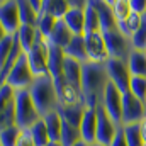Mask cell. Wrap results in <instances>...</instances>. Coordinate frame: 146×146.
Returning a JSON list of instances; mask_svg holds the SVG:
<instances>
[{
	"label": "cell",
	"instance_id": "obj_30",
	"mask_svg": "<svg viewBox=\"0 0 146 146\" xmlns=\"http://www.w3.org/2000/svg\"><path fill=\"white\" fill-rule=\"evenodd\" d=\"M90 33H102V29H100V19H99L97 10L90 3H87V9H85V34H90Z\"/></svg>",
	"mask_w": 146,
	"mask_h": 146
},
{
	"label": "cell",
	"instance_id": "obj_33",
	"mask_svg": "<svg viewBox=\"0 0 146 146\" xmlns=\"http://www.w3.org/2000/svg\"><path fill=\"white\" fill-rule=\"evenodd\" d=\"M22 129L19 126H10L0 129V146H15L21 138Z\"/></svg>",
	"mask_w": 146,
	"mask_h": 146
},
{
	"label": "cell",
	"instance_id": "obj_14",
	"mask_svg": "<svg viewBox=\"0 0 146 146\" xmlns=\"http://www.w3.org/2000/svg\"><path fill=\"white\" fill-rule=\"evenodd\" d=\"M82 139L88 145H94L97 141V110L87 109L83 114L82 124H80Z\"/></svg>",
	"mask_w": 146,
	"mask_h": 146
},
{
	"label": "cell",
	"instance_id": "obj_11",
	"mask_svg": "<svg viewBox=\"0 0 146 146\" xmlns=\"http://www.w3.org/2000/svg\"><path fill=\"white\" fill-rule=\"evenodd\" d=\"M85 46H87V54L90 63H106L110 58L102 33L85 34Z\"/></svg>",
	"mask_w": 146,
	"mask_h": 146
},
{
	"label": "cell",
	"instance_id": "obj_18",
	"mask_svg": "<svg viewBox=\"0 0 146 146\" xmlns=\"http://www.w3.org/2000/svg\"><path fill=\"white\" fill-rule=\"evenodd\" d=\"M72 39H73V33L70 31V27L66 26V22L63 19H60L56 22L54 29H53V34L49 36V42L58 46V48H61V49H65L70 44Z\"/></svg>",
	"mask_w": 146,
	"mask_h": 146
},
{
	"label": "cell",
	"instance_id": "obj_29",
	"mask_svg": "<svg viewBox=\"0 0 146 146\" xmlns=\"http://www.w3.org/2000/svg\"><path fill=\"white\" fill-rule=\"evenodd\" d=\"M29 133H31V136H33V139H34L36 146H48L49 145V141H51L49 133H48V127H46V124H44L42 119L37 121L36 124L29 129Z\"/></svg>",
	"mask_w": 146,
	"mask_h": 146
},
{
	"label": "cell",
	"instance_id": "obj_31",
	"mask_svg": "<svg viewBox=\"0 0 146 146\" xmlns=\"http://www.w3.org/2000/svg\"><path fill=\"white\" fill-rule=\"evenodd\" d=\"M78 141H82V133L78 127L63 121V131H61V145L63 146H75Z\"/></svg>",
	"mask_w": 146,
	"mask_h": 146
},
{
	"label": "cell",
	"instance_id": "obj_34",
	"mask_svg": "<svg viewBox=\"0 0 146 146\" xmlns=\"http://www.w3.org/2000/svg\"><path fill=\"white\" fill-rule=\"evenodd\" d=\"M122 127H124V134H126L127 145L129 146H145L139 124H127V126H122Z\"/></svg>",
	"mask_w": 146,
	"mask_h": 146
},
{
	"label": "cell",
	"instance_id": "obj_42",
	"mask_svg": "<svg viewBox=\"0 0 146 146\" xmlns=\"http://www.w3.org/2000/svg\"><path fill=\"white\" fill-rule=\"evenodd\" d=\"M48 146H63V145H61V141H49Z\"/></svg>",
	"mask_w": 146,
	"mask_h": 146
},
{
	"label": "cell",
	"instance_id": "obj_44",
	"mask_svg": "<svg viewBox=\"0 0 146 146\" xmlns=\"http://www.w3.org/2000/svg\"><path fill=\"white\" fill-rule=\"evenodd\" d=\"M90 146H102V145H99V143H94V145H90Z\"/></svg>",
	"mask_w": 146,
	"mask_h": 146
},
{
	"label": "cell",
	"instance_id": "obj_22",
	"mask_svg": "<svg viewBox=\"0 0 146 146\" xmlns=\"http://www.w3.org/2000/svg\"><path fill=\"white\" fill-rule=\"evenodd\" d=\"M127 66L133 76H141L146 78V53L134 49L127 60Z\"/></svg>",
	"mask_w": 146,
	"mask_h": 146
},
{
	"label": "cell",
	"instance_id": "obj_35",
	"mask_svg": "<svg viewBox=\"0 0 146 146\" xmlns=\"http://www.w3.org/2000/svg\"><path fill=\"white\" fill-rule=\"evenodd\" d=\"M129 92L136 99H139L141 102H146V78L133 76L131 78V85H129Z\"/></svg>",
	"mask_w": 146,
	"mask_h": 146
},
{
	"label": "cell",
	"instance_id": "obj_28",
	"mask_svg": "<svg viewBox=\"0 0 146 146\" xmlns=\"http://www.w3.org/2000/svg\"><path fill=\"white\" fill-rule=\"evenodd\" d=\"M109 3L112 7V12H114V17L117 21V24L127 21V17L133 14L129 0H109Z\"/></svg>",
	"mask_w": 146,
	"mask_h": 146
},
{
	"label": "cell",
	"instance_id": "obj_25",
	"mask_svg": "<svg viewBox=\"0 0 146 146\" xmlns=\"http://www.w3.org/2000/svg\"><path fill=\"white\" fill-rule=\"evenodd\" d=\"M19 3V14H21V22L22 26H37V15L36 10L31 5V0H17Z\"/></svg>",
	"mask_w": 146,
	"mask_h": 146
},
{
	"label": "cell",
	"instance_id": "obj_8",
	"mask_svg": "<svg viewBox=\"0 0 146 146\" xmlns=\"http://www.w3.org/2000/svg\"><path fill=\"white\" fill-rule=\"evenodd\" d=\"M0 26H2V34L15 36L19 33L22 22L17 0H7L0 3Z\"/></svg>",
	"mask_w": 146,
	"mask_h": 146
},
{
	"label": "cell",
	"instance_id": "obj_23",
	"mask_svg": "<svg viewBox=\"0 0 146 146\" xmlns=\"http://www.w3.org/2000/svg\"><path fill=\"white\" fill-rule=\"evenodd\" d=\"M70 10V2L68 0H44L42 3V12H48L54 19H65V15Z\"/></svg>",
	"mask_w": 146,
	"mask_h": 146
},
{
	"label": "cell",
	"instance_id": "obj_21",
	"mask_svg": "<svg viewBox=\"0 0 146 146\" xmlns=\"http://www.w3.org/2000/svg\"><path fill=\"white\" fill-rule=\"evenodd\" d=\"M46 127H48V133H49V138L51 141H61V131H63V119L60 115L58 110L54 112H49L42 117Z\"/></svg>",
	"mask_w": 146,
	"mask_h": 146
},
{
	"label": "cell",
	"instance_id": "obj_38",
	"mask_svg": "<svg viewBox=\"0 0 146 146\" xmlns=\"http://www.w3.org/2000/svg\"><path fill=\"white\" fill-rule=\"evenodd\" d=\"M110 146H129L127 145V139H126V134H124V127H122V126L117 127V133H115V136H114Z\"/></svg>",
	"mask_w": 146,
	"mask_h": 146
},
{
	"label": "cell",
	"instance_id": "obj_3",
	"mask_svg": "<svg viewBox=\"0 0 146 146\" xmlns=\"http://www.w3.org/2000/svg\"><path fill=\"white\" fill-rule=\"evenodd\" d=\"M39 119L42 117L37 112L29 90H15V124L22 131H27Z\"/></svg>",
	"mask_w": 146,
	"mask_h": 146
},
{
	"label": "cell",
	"instance_id": "obj_20",
	"mask_svg": "<svg viewBox=\"0 0 146 146\" xmlns=\"http://www.w3.org/2000/svg\"><path fill=\"white\" fill-rule=\"evenodd\" d=\"M82 73H83V65L75 61L72 58H66L65 60V80L68 83H72L73 87H76L78 90H82Z\"/></svg>",
	"mask_w": 146,
	"mask_h": 146
},
{
	"label": "cell",
	"instance_id": "obj_37",
	"mask_svg": "<svg viewBox=\"0 0 146 146\" xmlns=\"http://www.w3.org/2000/svg\"><path fill=\"white\" fill-rule=\"evenodd\" d=\"M131 42H133V48L138 49V51H145L146 49V14L143 15V24L141 27L138 29V33L131 37Z\"/></svg>",
	"mask_w": 146,
	"mask_h": 146
},
{
	"label": "cell",
	"instance_id": "obj_10",
	"mask_svg": "<svg viewBox=\"0 0 146 146\" xmlns=\"http://www.w3.org/2000/svg\"><path fill=\"white\" fill-rule=\"evenodd\" d=\"M122 92L114 85V83H107V88H106V94H104V99H102V106L106 112L110 115V119L117 124V126H122Z\"/></svg>",
	"mask_w": 146,
	"mask_h": 146
},
{
	"label": "cell",
	"instance_id": "obj_19",
	"mask_svg": "<svg viewBox=\"0 0 146 146\" xmlns=\"http://www.w3.org/2000/svg\"><path fill=\"white\" fill-rule=\"evenodd\" d=\"M63 21L70 27L73 36H85V10L70 7V10H68V14L65 15Z\"/></svg>",
	"mask_w": 146,
	"mask_h": 146
},
{
	"label": "cell",
	"instance_id": "obj_24",
	"mask_svg": "<svg viewBox=\"0 0 146 146\" xmlns=\"http://www.w3.org/2000/svg\"><path fill=\"white\" fill-rule=\"evenodd\" d=\"M37 34H39V31H37V27H34V26H21L17 36L21 39V46H22V51L26 54L34 46V42H36V39H37Z\"/></svg>",
	"mask_w": 146,
	"mask_h": 146
},
{
	"label": "cell",
	"instance_id": "obj_41",
	"mask_svg": "<svg viewBox=\"0 0 146 146\" xmlns=\"http://www.w3.org/2000/svg\"><path fill=\"white\" fill-rule=\"evenodd\" d=\"M139 127H141V136H143V143L146 146V117L139 122Z\"/></svg>",
	"mask_w": 146,
	"mask_h": 146
},
{
	"label": "cell",
	"instance_id": "obj_45",
	"mask_svg": "<svg viewBox=\"0 0 146 146\" xmlns=\"http://www.w3.org/2000/svg\"><path fill=\"white\" fill-rule=\"evenodd\" d=\"M145 107H146V102H145Z\"/></svg>",
	"mask_w": 146,
	"mask_h": 146
},
{
	"label": "cell",
	"instance_id": "obj_4",
	"mask_svg": "<svg viewBox=\"0 0 146 146\" xmlns=\"http://www.w3.org/2000/svg\"><path fill=\"white\" fill-rule=\"evenodd\" d=\"M48 58H49V39H46L39 33L34 46L27 53V61H29V66L34 73V76H41V75L49 73Z\"/></svg>",
	"mask_w": 146,
	"mask_h": 146
},
{
	"label": "cell",
	"instance_id": "obj_40",
	"mask_svg": "<svg viewBox=\"0 0 146 146\" xmlns=\"http://www.w3.org/2000/svg\"><path fill=\"white\" fill-rule=\"evenodd\" d=\"M15 146H36L34 139H33V136H31V133H29V129L21 133V138H19V141H17V145Z\"/></svg>",
	"mask_w": 146,
	"mask_h": 146
},
{
	"label": "cell",
	"instance_id": "obj_36",
	"mask_svg": "<svg viewBox=\"0 0 146 146\" xmlns=\"http://www.w3.org/2000/svg\"><path fill=\"white\" fill-rule=\"evenodd\" d=\"M14 39L15 36H10V34H2L0 37V65H3L14 48Z\"/></svg>",
	"mask_w": 146,
	"mask_h": 146
},
{
	"label": "cell",
	"instance_id": "obj_17",
	"mask_svg": "<svg viewBox=\"0 0 146 146\" xmlns=\"http://www.w3.org/2000/svg\"><path fill=\"white\" fill-rule=\"evenodd\" d=\"M85 110H87V106L83 102H78V104H73V106H60L58 107V112H60L61 119L65 122L75 126V127H78V129H80V124H82Z\"/></svg>",
	"mask_w": 146,
	"mask_h": 146
},
{
	"label": "cell",
	"instance_id": "obj_12",
	"mask_svg": "<svg viewBox=\"0 0 146 146\" xmlns=\"http://www.w3.org/2000/svg\"><path fill=\"white\" fill-rule=\"evenodd\" d=\"M95 110H97V141L95 143L102 146H110L119 126L110 119V115L106 112L102 104Z\"/></svg>",
	"mask_w": 146,
	"mask_h": 146
},
{
	"label": "cell",
	"instance_id": "obj_15",
	"mask_svg": "<svg viewBox=\"0 0 146 146\" xmlns=\"http://www.w3.org/2000/svg\"><path fill=\"white\" fill-rule=\"evenodd\" d=\"M65 51L54 44L49 42V58H48V66H49V75L53 76L54 82L63 78V70H65Z\"/></svg>",
	"mask_w": 146,
	"mask_h": 146
},
{
	"label": "cell",
	"instance_id": "obj_43",
	"mask_svg": "<svg viewBox=\"0 0 146 146\" xmlns=\"http://www.w3.org/2000/svg\"><path fill=\"white\" fill-rule=\"evenodd\" d=\"M75 146H90V145H88V143H85V141L82 139V141H78V143H76Z\"/></svg>",
	"mask_w": 146,
	"mask_h": 146
},
{
	"label": "cell",
	"instance_id": "obj_46",
	"mask_svg": "<svg viewBox=\"0 0 146 146\" xmlns=\"http://www.w3.org/2000/svg\"><path fill=\"white\" fill-rule=\"evenodd\" d=\"M145 53H146V49H145Z\"/></svg>",
	"mask_w": 146,
	"mask_h": 146
},
{
	"label": "cell",
	"instance_id": "obj_7",
	"mask_svg": "<svg viewBox=\"0 0 146 146\" xmlns=\"http://www.w3.org/2000/svg\"><path fill=\"white\" fill-rule=\"evenodd\" d=\"M106 70H107V76H109L110 83H114L122 94L129 92V85H131L133 75L129 72L127 61H124V60H115V58H109V60L106 61Z\"/></svg>",
	"mask_w": 146,
	"mask_h": 146
},
{
	"label": "cell",
	"instance_id": "obj_16",
	"mask_svg": "<svg viewBox=\"0 0 146 146\" xmlns=\"http://www.w3.org/2000/svg\"><path fill=\"white\" fill-rule=\"evenodd\" d=\"M66 58H72L75 61L85 65L88 63V54H87V46H85V36H73L70 44L63 49Z\"/></svg>",
	"mask_w": 146,
	"mask_h": 146
},
{
	"label": "cell",
	"instance_id": "obj_13",
	"mask_svg": "<svg viewBox=\"0 0 146 146\" xmlns=\"http://www.w3.org/2000/svg\"><path fill=\"white\" fill-rule=\"evenodd\" d=\"M88 3L97 10L99 19H100V29L102 33H109L112 29L117 27V21L114 17L112 7H110L109 0H88Z\"/></svg>",
	"mask_w": 146,
	"mask_h": 146
},
{
	"label": "cell",
	"instance_id": "obj_2",
	"mask_svg": "<svg viewBox=\"0 0 146 146\" xmlns=\"http://www.w3.org/2000/svg\"><path fill=\"white\" fill-rule=\"evenodd\" d=\"M29 94L34 100V106H36L37 112L41 114V117H44L49 112L58 110V107H60L56 85H54V80L49 73L36 76L34 83L29 88Z\"/></svg>",
	"mask_w": 146,
	"mask_h": 146
},
{
	"label": "cell",
	"instance_id": "obj_9",
	"mask_svg": "<svg viewBox=\"0 0 146 146\" xmlns=\"http://www.w3.org/2000/svg\"><path fill=\"white\" fill-rule=\"evenodd\" d=\"M146 117L145 102L136 99L131 92L122 95V126L127 124H139Z\"/></svg>",
	"mask_w": 146,
	"mask_h": 146
},
{
	"label": "cell",
	"instance_id": "obj_39",
	"mask_svg": "<svg viewBox=\"0 0 146 146\" xmlns=\"http://www.w3.org/2000/svg\"><path fill=\"white\" fill-rule=\"evenodd\" d=\"M129 3H131V10L134 14H139V15L146 14V0H129Z\"/></svg>",
	"mask_w": 146,
	"mask_h": 146
},
{
	"label": "cell",
	"instance_id": "obj_32",
	"mask_svg": "<svg viewBox=\"0 0 146 146\" xmlns=\"http://www.w3.org/2000/svg\"><path fill=\"white\" fill-rule=\"evenodd\" d=\"M56 22H58V19H54V17L49 15L48 12H41L39 17H37V26L36 27L46 39H49V36L53 34V29H54Z\"/></svg>",
	"mask_w": 146,
	"mask_h": 146
},
{
	"label": "cell",
	"instance_id": "obj_6",
	"mask_svg": "<svg viewBox=\"0 0 146 146\" xmlns=\"http://www.w3.org/2000/svg\"><path fill=\"white\" fill-rule=\"evenodd\" d=\"M102 34H104V39H106V44H107L110 58L127 61L129 56H131V53L134 51L131 39L127 36H124L117 27L109 31V33H102Z\"/></svg>",
	"mask_w": 146,
	"mask_h": 146
},
{
	"label": "cell",
	"instance_id": "obj_5",
	"mask_svg": "<svg viewBox=\"0 0 146 146\" xmlns=\"http://www.w3.org/2000/svg\"><path fill=\"white\" fill-rule=\"evenodd\" d=\"M36 76L29 66V61H27V54L22 53L21 58L17 60V63L14 65V68L10 70L9 76H7V85H10L14 90H29L31 85L34 83Z\"/></svg>",
	"mask_w": 146,
	"mask_h": 146
},
{
	"label": "cell",
	"instance_id": "obj_1",
	"mask_svg": "<svg viewBox=\"0 0 146 146\" xmlns=\"http://www.w3.org/2000/svg\"><path fill=\"white\" fill-rule=\"evenodd\" d=\"M109 76L106 63H85L82 73V97L87 109H97L102 104Z\"/></svg>",
	"mask_w": 146,
	"mask_h": 146
},
{
	"label": "cell",
	"instance_id": "obj_27",
	"mask_svg": "<svg viewBox=\"0 0 146 146\" xmlns=\"http://www.w3.org/2000/svg\"><path fill=\"white\" fill-rule=\"evenodd\" d=\"M17 126L15 124V99L0 106V129Z\"/></svg>",
	"mask_w": 146,
	"mask_h": 146
},
{
	"label": "cell",
	"instance_id": "obj_26",
	"mask_svg": "<svg viewBox=\"0 0 146 146\" xmlns=\"http://www.w3.org/2000/svg\"><path fill=\"white\" fill-rule=\"evenodd\" d=\"M141 24H143V15H139V14H134V12H133V14L127 17V21H124V22L117 24V29H119L124 36H127L129 39H131V37L138 33V29L141 27Z\"/></svg>",
	"mask_w": 146,
	"mask_h": 146
}]
</instances>
